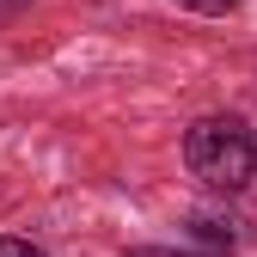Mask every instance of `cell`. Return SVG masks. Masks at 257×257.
<instances>
[{
    "label": "cell",
    "instance_id": "obj_1",
    "mask_svg": "<svg viewBox=\"0 0 257 257\" xmlns=\"http://www.w3.org/2000/svg\"><path fill=\"white\" fill-rule=\"evenodd\" d=\"M184 166L202 190L214 196H239V190L257 178V128L233 110H214V116H196L184 128Z\"/></svg>",
    "mask_w": 257,
    "mask_h": 257
},
{
    "label": "cell",
    "instance_id": "obj_2",
    "mask_svg": "<svg viewBox=\"0 0 257 257\" xmlns=\"http://www.w3.org/2000/svg\"><path fill=\"white\" fill-rule=\"evenodd\" d=\"M184 13H202V19H220V13H233V7H245V0H178Z\"/></svg>",
    "mask_w": 257,
    "mask_h": 257
},
{
    "label": "cell",
    "instance_id": "obj_3",
    "mask_svg": "<svg viewBox=\"0 0 257 257\" xmlns=\"http://www.w3.org/2000/svg\"><path fill=\"white\" fill-rule=\"evenodd\" d=\"M0 257H49L43 245H31V239H13V233H0Z\"/></svg>",
    "mask_w": 257,
    "mask_h": 257
},
{
    "label": "cell",
    "instance_id": "obj_4",
    "mask_svg": "<svg viewBox=\"0 0 257 257\" xmlns=\"http://www.w3.org/2000/svg\"><path fill=\"white\" fill-rule=\"evenodd\" d=\"M13 7H25V0H0V13H13Z\"/></svg>",
    "mask_w": 257,
    "mask_h": 257
}]
</instances>
